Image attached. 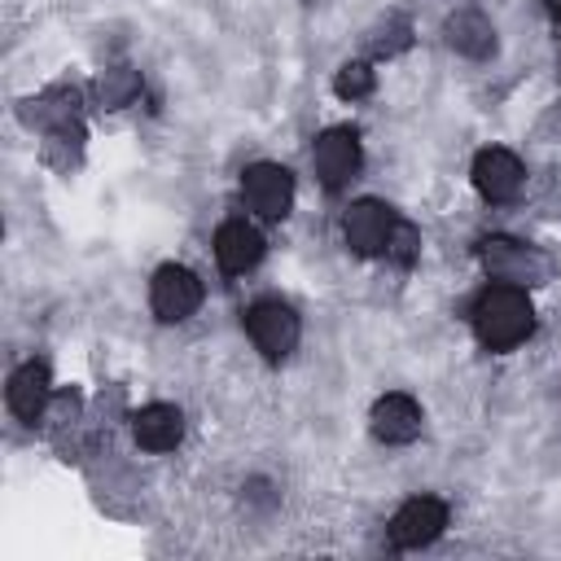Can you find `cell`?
<instances>
[{
    "label": "cell",
    "instance_id": "1",
    "mask_svg": "<svg viewBox=\"0 0 561 561\" xmlns=\"http://www.w3.org/2000/svg\"><path fill=\"white\" fill-rule=\"evenodd\" d=\"M535 329V307L517 285H491L473 302V333L486 351H508Z\"/></svg>",
    "mask_w": 561,
    "mask_h": 561
},
{
    "label": "cell",
    "instance_id": "2",
    "mask_svg": "<svg viewBox=\"0 0 561 561\" xmlns=\"http://www.w3.org/2000/svg\"><path fill=\"white\" fill-rule=\"evenodd\" d=\"M478 263L495 285H517V289H530L548 276L543 254L517 237H504V232H491L478 241Z\"/></svg>",
    "mask_w": 561,
    "mask_h": 561
},
{
    "label": "cell",
    "instance_id": "3",
    "mask_svg": "<svg viewBox=\"0 0 561 561\" xmlns=\"http://www.w3.org/2000/svg\"><path fill=\"white\" fill-rule=\"evenodd\" d=\"M245 333H250L254 351H263V359H285L302 337V320L289 302L263 298L245 311Z\"/></svg>",
    "mask_w": 561,
    "mask_h": 561
},
{
    "label": "cell",
    "instance_id": "4",
    "mask_svg": "<svg viewBox=\"0 0 561 561\" xmlns=\"http://www.w3.org/2000/svg\"><path fill=\"white\" fill-rule=\"evenodd\" d=\"M149 307L162 324H180L202 307V280L184 263H162L149 280Z\"/></svg>",
    "mask_w": 561,
    "mask_h": 561
},
{
    "label": "cell",
    "instance_id": "5",
    "mask_svg": "<svg viewBox=\"0 0 561 561\" xmlns=\"http://www.w3.org/2000/svg\"><path fill=\"white\" fill-rule=\"evenodd\" d=\"M359 162H364V153H359L355 127H329V131H320L316 145H311V167H316V175H320V184H324L329 193L346 188V184L359 175Z\"/></svg>",
    "mask_w": 561,
    "mask_h": 561
},
{
    "label": "cell",
    "instance_id": "6",
    "mask_svg": "<svg viewBox=\"0 0 561 561\" xmlns=\"http://www.w3.org/2000/svg\"><path fill=\"white\" fill-rule=\"evenodd\" d=\"M241 197L259 219H285L294 206V175L280 162H254L241 171Z\"/></svg>",
    "mask_w": 561,
    "mask_h": 561
},
{
    "label": "cell",
    "instance_id": "7",
    "mask_svg": "<svg viewBox=\"0 0 561 561\" xmlns=\"http://www.w3.org/2000/svg\"><path fill=\"white\" fill-rule=\"evenodd\" d=\"M394 224H399V219L390 215L386 202H377V197H359V202H351L346 215H342V237H346V245H351L355 254L373 259V254H386Z\"/></svg>",
    "mask_w": 561,
    "mask_h": 561
},
{
    "label": "cell",
    "instance_id": "8",
    "mask_svg": "<svg viewBox=\"0 0 561 561\" xmlns=\"http://www.w3.org/2000/svg\"><path fill=\"white\" fill-rule=\"evenodd\" d=\"M443 526H447V504L434 495H412L390 517V543L394 548H425L443 535Z\"/></svg>",
    "mask_w": 561,
    "mask_h": 561
},
{
    "label": "cell",
    "instance_id": "9",
    "mask_svg": "<svg viewBox=\"0 0 561 561\" xmlns=\"http://www.w3.org/2000/svg\"><path fill=\"white\" fill-rule=\"evenodd\" d=\"M522 180H526V171H522V162H517V153H508V149H500V145H491V149H478V158H473V188L486 197V202H513L517 193H522Z\"/></svg>",
    "mask_w": 561,
    "mask_h": 561
},
{
    "label": "cell",
    "instance_id": "10",
    "mask_svg": "<svg viewBox=\"0 0 561 561\" xmlns=\"http://www.w3.org/2000/svg\"><path fill=\"white\" fill-rule=\"evenodd\" d=\"M263 250H267V241H263V232L250 219H228L215 232V263L228 276H245L263 259Z\"/></svg>",
    "mask_w": 561,
    "mask_h": 561
},
{
    "label": "cell",
    "instance_id": "11",
    "mask_svg": "<svg viewBox=\"0 0 561 561\" xmlns=\"http://www.w3.org/2000/svg\"><path fill=\"white\" fill-rule=\"evenodd\" d=\"M368 425H373V434H377L381 443L403 447V443H412V438L421 434V403H416L412 394H403V390H390V394H381V399L373 403Z\"/></svg>",
    "mask_w": 561,
    "mask_h": 561
},
{
    "label": "cell",
    "instance_id": "12",
    "mask_svg": "<svg viewBox=\"0 0 561 561\" xmlns=\"http://www.w3.org/2000/svg\"><path fill=\"white\" fill-rule=\"evenodd\" d=\"M4 399H9V412H13L18 421H39V416L48 412V403H53L48 368H44L39 359H26V364H22V368L9 377Z\"/></svg>",
    "mask_w": 561,
    "mask_h": 561
},
{
    "label": "cell",
    "instance_id": "13",
    "mask_svg": "<svg viewBox=\"0 0 561 561\" xmlns=\"http://www.w3.org/2000/svg\"><path fill=\"white\" fill-rule=\"evenodd\" d=\"M131 438L145 451H171L184 438V412L175 403H145L131 416Z\"/></svg>",
    "mask_w": 561,
    "mask_h": 561
},
{
    "label": "cell",
    "instance_id": "14",
    "mask_svg": "<svg viewBox=\"0 0 561 561\" xmlns=\"http://www.w3.org/2000/svg\"><path fill=\"white\" fill-rule=\"evenodd\" d=\"M447 44L469 61H486L495 53V26L482 9H456L447 18Z\"/></svg>",
    "mask_w": 561,
    "mask_h": 561
},
{
    "label": "cell",
    "instance_id": "15",
    "mask_svg": "<svg viewBox=\"0 0 561 561\" xmlns=\"http://www.w3.org/2000/svg\"><path fill=\"white\" fill-rule=\"evenodd\" d=\"M26 118L44 131H57V127H75L79 123V92L57 83V88H44L39 96L26 101Z\"/></svg>",
    "mask_w": 561,
    "mask_h": 561
},
{
    "label": "cell",
    "instance_id": "16",
    "mask_svg": "<svg viewBox=\"0 0 561 561\" xmlns=\"http://www.w3.org/2000/svg\"><path fill=\"white\" fill-rule=\"evenodd\" d=\"M136 96H140V70H131V66H110V70H101L96 83H92L96 110H123V105H131Z\"/></svg>",
    "mask_w": 561,
    "mask_h": 561
},
{
    "label": "cell",
    "instance_id": "17",
    "mask_svg": "<svg viewBox=\"0 0 561 561\" xmlns=\"http://www.w3.org/2000/svg\"><path fill=\"white\" fill-rule=\"evenodd\" d=\"M408 44H412V26H408V18H399V13H386V18L373 26V39H368L373 57H394V53H403Z\"/></svg>",
    "mask_w": 561,
    "mask_h": 561
},
{
    "label": "cell",
    "instance_id": "18",
    "mask_svg": "<svg viewBox=\"0 0 561 561\" xmlns=\"http://www.w3.org/2000/svg\"><path fill=\"white\" fill-rule=\"evenodd\" d=\"M373 83H377V75H373L368 61H346V66H337V75H333V92H337L342 101H359V96H368Z\"/></svg>",
    "mask_w": 561,
    "mask_h": 561
},
{
    "label": "cell",
    "instance_id": "19",
    "mask_svg": "<svg viewBox=\"0 0 561 561\" xmlns=\"http://www.w3.org/2000/svg\"><path fill=\"white\" fill-rule=\"evenodd\" d=\"M416 254H421V232H416L412 224H394L390 245H386V259H394L399 267H412V263H416Z\"/></svg>",
    "mask_w": 561,
    "mask_h": 561
},
{
    "label": "cell",
    "instance_id": "20",
    "mask_svg": "<svg viewBox=\"0 0 561 561\" xmlns=\"http://www.w3.org/2000/svg\"><path fill=\"white\" fill-rule=\"evenodd\" d=\"M44 416H48V425H53L57 434H61V430H70V425L79 421V394H75V390H61V394L48 403V412H44Z\"/></svg>",
    "mask_w": 561,
    "mask_h": 561
},
{
    "label": "cell",
    "instance_id": "21",
    "mask_svg": "<svg viewBox=\"0 0 561 561\" xmlns=\"http://www.w3.org/2000/svg\"><path fill=\"white\" fill-rule=\"evenodd\" d=\"M548 4H552V9H557V13H561V0H548Z\"/></svg>",
    "mask_w": 561,
    "mask_h": 561
}]
</instances>
